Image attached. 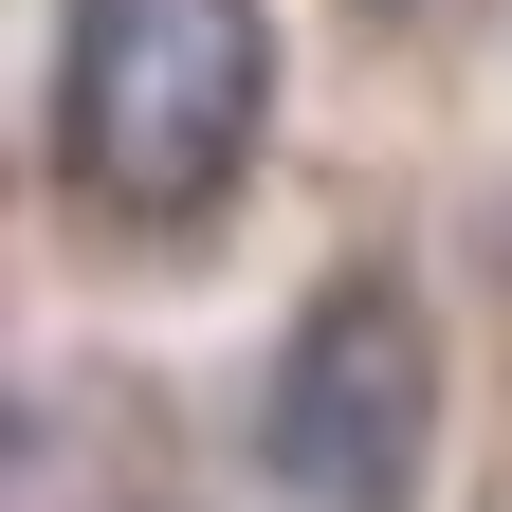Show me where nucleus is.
<instances>
[{
    "instance_id": "nucleus-2",
    "label": "nucleus",
    "mask_w": 512,
    "mask_h": 512,
    "mask_svg": "<svg viewBox=\"0 0 512 512\" xmlns=\"http://www.w3.org/2000/svg\"><path fill=\"white\" fill-rule=\"evenodd\" d=\"M421 421H439V366H421V293L403 275H330L275 348V403H256V476L275 512H403L421 494Z\"/></svg>"
},
{
    "instance_id": "nucleus-1",
    "label": "nucleus",
    "mask_w": 512,
    "mask_h": 512,
    "mask_svg": "<svg viewBox=\"0 0 512 512\" xmlns=\"http://www.w3.org/2000/svg\"><path fill=\"white\" fill-rule=\"evenodd\" d=\"M256 128H275V19L256 0H74L55 37V165L110 220H202L238 202Z\"/></svg>"
}]
</instances>
